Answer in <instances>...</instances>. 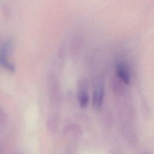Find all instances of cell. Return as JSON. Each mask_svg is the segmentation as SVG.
Here are the masks:
<instances>
[{"mask_svg":"<svg viewBox=\"0 0 154 154\" xmlns=\"http://www.w3.org/2000/svg\"><path fill=\"white\" fill-rule=\"evenodd\" d=\"M105 85L103 79H98L94 84L93 92V106L95 109H99L102 106L104 96Z\"/></svg>","mask_w":154,"mask_h":154,"instance_id":"obj_1","label":"cell"},{"mask_svg":"<svg viewBox=\"0 0 154 154\" xmlns=\"http://www.w3.org/2000/svg\"><path fill=\"white\" fill-rule=\"evenodd\" d=\"M11 51V45L9 42H5L1 47V57L0 61L1 65L7 70L14 72L15 67L14 64L9 60L8 55Z\"/></svg>","mask_w":154,"mask_h":154,"instance_id":"obj_2","label":"cell"},{"mask_svg":"<svg viewBox=\"0 0 154 154\" xmlns=\"http://www.w3.org/2000/svg\"><path fill=\"white\" fill-rule=\"evenodd\" d=\"M116 72L117 76L125 84H128L130 82V73L128 67L123 61H119L116 64Z\"/></svg>","mask_w":154,"mask_h":154,"instance_id":"obj_3","label":"cell"},{"mask_svg":"<svg viewBox=\"0 0 154 154\" xmlns=\"http://www.w3.org/2000/svg\"><path fill=\"white\" fill-rule=\"evenodd\" d=\"M78 101L79 106L81 108H85L87 107L89 101V97L87 91L85 88H81L78 92Z\"/></svg>","mask_w":154,"mask_h":154,"instance_id":"obj_4","label":"cell"}]
</instances>
